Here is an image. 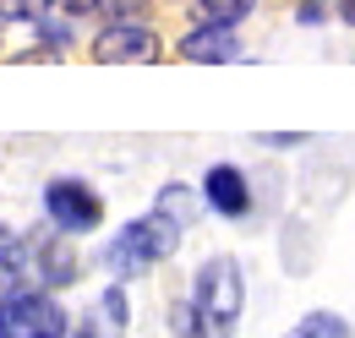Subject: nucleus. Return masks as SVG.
<instances>
[{"label": "nucleus", "mask_w": 355, "mask_h": 338, "mask_svg": "<svg viewBox=\"0 0 355 338\" xmlns=\"http://www.w3.org/2000/svg\"><path fill=\"white\" fill-rule=\"evenodd\" d=\"M191 213H197L191 191H186V186H164L159 208L148 213V218H132V224L110 240L104 262H110L115 273H148L153 262H164V256L175 251V240H180V229L191 224Z\"/></svg>", "instance_id": "f257e3e1"}, {"label": "nucleus", "mask_w": 355, "mask_h": 338, "mask_svg": "<svg viewBox=\"0 0 355 338\" xmlns=\"http://www.w3.org/2000/svg\"><path fill=\"white\" fill-rule=\"evenodd\" d=\"M241 317V267L230 256L202 262L191 305H175V333L180 338H230Z\"/></svg>", "instance_id": "f03ea898"}, {"label": "nucleus", "mask_w": 355, "mask_h": 338, "mask_svg": "<svg viewBox=\"0 0 355 338\" xmlns=\"http://www.w3.org/2000/svg\"><path fill=\"white\" fill-rule=\"evenodd\" d=\"M0 338H66V311L55 295H11L0 300Z\"/></svg>", "instance_id": "7ed1b4c3"}, {"label": "nucleus", "mask_w": 355, "mask_h": 338, "mask_svg": "<svg viewBox=\"0 0 355 338\" xmlns=\"http://www.w3.org/2000/svg\"><path fill=\"white\" fill-rule=\"evenodd\" d=\"M44 208H49V218H55L60 229H93V224L104 218V202L93 197L83 180H49Z\"/></svg>", "instance_id": "20e7f679"}, {"label": "nucleus", "mask_w": 355, "mask_h": 338, "mask_svg": "<svg viewBox=\"0 0 355 338\" xmlns=\"http://www.w3.org/2000/svg\"><path fill=\"white\" fill-rule=\"evenodd\" d=\"M93 60H104V66H121V60L148 66V60H159V39L148 28H137V22H115V28H104L93 39Z\"/></svg>", "instance_id": "39448f33"}, {"label": "nucleus", "mask_w": 355, "mask_h": 338, "mask_svg": "<svg viewBox=\"0 0 355 338\" xmlns=\"http://www.w3.org/2000/svg\"><path fill=\"white\" fill-rule=\"evenodd\" d=\"M202 191H208V208H214V213H230V218H241V213L252 208V197H246V175H241V169H230V164H214V169H208Z\"/></svg>", "instance_id": "423d86ee"}, {"label": "nucleus", "mask_w": 355, "mask_h": 338, "mask_svg": "<svg viewBox=\"0 0 355 338\" xmlns=\"http://www.w3.org/2000/svg\"><path fill=\"white\" fill-rule=\"evenodd\" d=\"M180 55H186V60H208V66H230V60L241 55V44H235V33H230V28L202 22L197 33H186V39H180Z\"/></svg>", "instance_id": "0eeeda50"}, {"label": "nucleus", "mask_w": 355, "mask_h": 338, "mask_svg": "<svg viewBox=\"0 0 355 338\" xmlns=\"http://www.w3.org/2000/svg\"><path fill=\"white\" fill-rule=\"evenodd\" d=\"M121 328H126V300H121V290H104V300L88 311L77 338H121Z\"/></svg>", "instance_id": "6e6552de"}, {"label": "nucleus", "mask_w": 355, "mask_h": 338, "mask_svg": "<svg viewBox=\"0 0 355 338\" xmlns=\"http://www.w3.org/2000/svg\"><path fill=\"white\" fill-rule=\"evenodd\" d=\"M17 278H22V240L11 229H0V300L17 295Z\"/></svg>", "instance_id": "1a4fd4ad"}, {"label": "nucleus", "mask_w": 355, "mask_h": 338, "mask_svg": "<svg viewBox=\"0 0 355 338\" xmlns=\"http://www.w3.org/2000/svg\"><path fill=\"white\" fill-rule=\"evenodd\" d=\"M290 338H355L350 322L345 317H334V311H311V317H301V328Z\"/></svg>", "instance_id": "9d476101"}, {"label": "nucleus", "mask_w": 355, "mask_h": 338, "mask_svg": "<svg viewBox=\"0 0 355 338\" xmlns=\"http://www.w3.org/2000/svg\"><path fill=\"white\" fill-rule=\"evenodd\" d=\"M246 11H252V0H202V22H214V28H235Z\"/></svg>", "instance_id": "9b49d317"}, {"label": "nucleus", "mask_w": 355, "mask_h": 338, "mask_svg": "<svg viewBox=\"0 0 355 338\" xmlns=\"http://www.w3.org/2000/svg\"><path fill=\"white\" fill-rule=\"evenodd\" d=\"M44 273H49V284H71V251L66 246L44 251Z\"/></svg>", "instance_id": "f8f14e48"}, {"label": "nucleus", "mask_w": 355, "mask_h": 338, "mask_svg": "<svg viewBox=\"0 0 355 338\" xmlns=\"http://www.w3.org/2000/svg\"><path fill=\"white\" fill-rule=\"evenodd\" d=\"M49 0H0V17H11V22H28V17H44Z\"/></svg>", "instance_id": "ddd939ff"}, {"label": "nucleus", "mask_w": 355, "mask_h": 338, "mask_svg": "<svg viewBox=\"0 0 355 338\" xmlns=\"http://www.w3.org/2000/svg\"><path fill=\"white\" fill-rule=\"evenodd\" d=\"M60 6H66V11H77V17H83V11H98V0H60Z\"/></svg>", "instance_id": "4468645a"}, {"label": "nucleus", "mask_w": 355, "mask_h": 338, "mask_svg": "<svg viewBox=\"0 0 355 338\" xmlns=\"http://www.w3.org/2000/svg\"><path fill=\"white\" fill-rule=\"evenodd\" d=\"M345 22H350V28H355V0H345Z\"/></svg>", "instance_id": "2eb2a0df"}]
</instances>
